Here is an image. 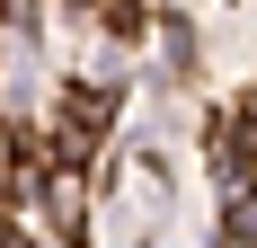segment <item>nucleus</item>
<instances>
[{
  "label": "nucleus",
  "instance_id": "f257e3e1",
  "mask_svg": "<svg viewBox=\"0 0 257 248\" xmlns=\"http://www.w3.org/2000/svg\"><path fill=\"white\" fill-rule=\"evenodd\" d=\"M0 248H9V222H0Z\"/></svg>",
  "mask_w": 257,
  "mask_h": 248
}]
</instances>
